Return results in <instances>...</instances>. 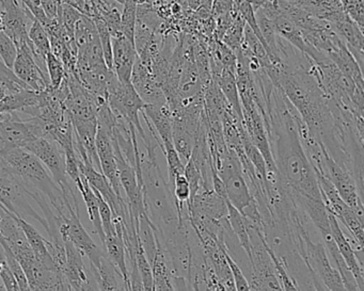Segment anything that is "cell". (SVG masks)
Wrapping results in <instances>:
<instances>
[{
  "label": "cell",
  "mask_w": 364,
  "mask_h": 291,
  "mask_svg": "<svg viewBox=\"0 0 364 291\" xmlns=\"http://www.w3.org/2000/svg\"><path fill=\"white\" fill-rule=\"evenodd\" d=\"M0 155L26 190L37 191L48 199L55 216H68L72 212L80 210L78 204L72 203L63 195L50 172L35 155L21 148L5 150Z\"/></svg>",
  "instance_id": "6da1fadb"
},
{
  "label": "cell",
  "mask_w": 364,
  "mask_h": 291,
  "mask_svg": "<svg viewBox=\"0 0 364 291\" xmlns=\"http://www.w3.org/2000/svg\"><path fill=\"white\" fill-rule=\"evenodd\" d=\"M29 199H31L27 194L26 189L0 155V204L18 218L27 216L37 220L46 229V219L36 212Z\"/></svg>",
  "instance_id": "7a4b0ae2"
},
{
  "label": "cell",
  "mask_w": 364,
  "mask_h": 291,
  "mask_svg": "<svg viewBox=\"0 0 364 291\" xmlns=\"http://www.w3.org/2000/svg\"><path fill=\"white\" fill-rule=\"evenodd\" d=\"M108 105L114 116H120L129 125L135 127L144 144L148 142L149 136L142 128L139 114L144 110V103L141 97L136 92L131 82L121 84L118 78H114L108 88Z\"/></svg>",
  "instance_id": "3957f363"
},
{
  "label": "cell",
  "mask_w": 364,
  "mask_h": 291,
  "mask_svg": "<svg viewBox=\"0 0 364 291\" xmlns=\"http://www.w3.org/2000/svg\"><path fill=\"white\" fill-rule=\"evenodd\" d=\"M25 150L35 155L41 161L42 165L50 172L53 180L63 190V195L67 197V199L72 203L78 204L75 191L72 188L65 171V153L61 150L60 146L48 138H39L28 144Z\"/></svg>",
  "instance_id": "277c9868"
},
{
  "label": "cell",
  "mask_w": 364,
  "mask_h": 291,
  "mask_svg": "<svg viewBox=\"0 0 364 291\" xmlns=\"http://www.w3.org/2000/svg\"><path fill=\"white\" fill-rule=\"evenodd\" d=\"M57 227L63 240L71 241L82 255L88 257L93 267L99 265L105 251H102L93 241L80 218V212H72L70 216L56 219Z\"/></svg>",
  "instance_id": "5b68a950"
},
{
  "label": "cell",
  "mask_w": 364,
  "mask_h": 291,
  "mask_svg": "<svg viewBox=\"0 0 364 291\" xmlns=\"http://www.w3.org/2000/svg\"><path fill=\"white\" fill-rule=\"evenodd\" d=\"M326 175L328 176L338 195L345 204L355 212L361 222H363V205L361 195L358 192L357 182L350 173L332 159L326 150L325 154Z\"/></svg>",
  "instance_id": "8992f818"
},
{
  "label": "cell",
  "mask_w": 364,
  "mask_h": 291,
  "mask_svg": "<svg viewBox=\"0 0 364 291\" xmlns=\"http://www.w3.org/2000/svg\"><path fill=\"white\" fill-rule=\"evenodd\" d=\"M12 70L18 79L37 92H43L50 87L48 73L39 67L29 45L18 48V55Z\"/></svg>",
  "instance_id": "52a82bcc"
},
{
  "label": "cell",
  "mask_w": 364,
  "mask_h": 291,
  "mask_svg": "<svg viewBox=\"0 0 364 291\" xmlns=\"http://www.w3.org/2000/svg\"><path fill=\"white\" fill-rule=\"evenodd\" d=\"M327 23L334 33L344 42L358 65L362 67L364 57L363 31L344 11L332 16Z\"/></svg>",
  "instance_id": "ba28073f"
},
{
  "label": "cell",
  "mask_w": 364,
  "mask_h": 291,
  "mask_svg": "<svg viewBox=\"0 0 364 291\" xmlns=\"http://www.w3.org/2000/svg\"><path fill=\"white\" fill-rule=\"evenodd\" d=\"M97 157H99L101 171L112 185V189L118 197H122V187L119 180L118 167L114 156L112 136L105 127L97 125V137H95Z\"/></svg>",
  "instance_id": "9c48e42d"
},
{
  "label": "cell",
  "mask_w": 364,
  "mask_h": 291,
  "mask_svg": "<svg viewBox=\"0 0 364 291\" xmlns=\"http://www.w3.org/2000/svg\"><path fill=\"white\" fill-rule=\"evenodd\" d=\"M131 84L144 103L159 107L167 105L163 89L155 79L152 72L146 65H142L139 59H137L134 65Z\"/></svg>",
  "instance_id": "30bf717a"
},
{
  "label": "cell",
  "mask_w": 364,
  "mask_h": 291,
  "mask_svg": "<svg viewBox=\"0 0 364 291\" xmlns=\"http://www.w3.org/2000/svg\"><path fill=\"white\" fill-rule=\"evenodd\" d=\"M112 67L114 73L121 84L131 82L134 65L138 59L135 44L121 35L112 38Z\"/></svg>",
  "instance_id": "8fae6325"
},
{
  "label": "cell",
  "mask_w": 364,
  "mask_h": 291,
  "mask_svg": "<svg viewBox=\"0 0 364 291\" xmlns=\"http://www.w3.org/2000/svg\"><path fill=\"white\" fill-rule=\"evenodd\" d=\"M328 219H329L330 233L336 242L338 253L348 269L350 270L353 278L357 280L358 286L363 291V265L358 260L357 256L353 253V248H351L350 243L347 240L344 231L336 216L328 212Z\"/></svg>",
  "instance_id": "7c38bea8"
},
{
  "label": "cell",
  "mask_w": 364,
  "mask_h": 291,
  "mask_svg": "<svg viewBox=\"0 0 364 291\" xmlns=\"http://www.w3.org/2000/svg\"><path fill=\"white\" fill-rule=\"evenodd\" d=\"M65 263L61 275L73 291L80 290V286L90 278L91 271L87 270L82 256L84 255L69 240H65Z\"/></svg>",
  "instance_id": "4fadbf2b"
},
{
  "label": "cell",
  "mask_w": 364,
  "mask_h": 291,
  "mask_svg": "<svg viewBox=\"0 0 364 291\" xmlns=\"http://www.w3.org/2000/svg\"><path fill=\"white\" fill-rule=\"evenodd\" d=\"M223 182L225 184V194H227L225 199L240 214H244L246 210L257 204L242 172L233 174L225 178Z\"/></svg>",
  "instance_id": "5bb4252c"
},
{
  "label": "cell",
  "mask_w": 364,
  "mask_h": 291,
  "mask_svg": "<svg viewBox=\"0 0 364 291\" xmlns=\"http://www.w3.org/2000/svg\"><path fill=\"white\" fill-rule=\"evenodd\" d=\"M16 220L22 229L27 242H28L33 252L35 253L36 258L38 259L40 265L46 268V270L61 274L58 265H56L52 255L48 252V240L44 239L43 236L33 225L27 223L25 219L18 218L16 216Z\"/></svg>",
  "instance_id": "9a60e30c"
},
{
  "label": "cell",
  "mask_w": 364,
  "mask_h": 291,
  "mask_svg": "<svg viewBox=\"0 0 364 291\" xmlns=\"http://www.w3.org/2000/svg\"><path fill=\"white\" fill-rule=\"evenodd\" d=\"M327 57L340 70L341 73L353 80L355 86L363 89V76H362L361 67L358 65L344 42H341L333 50L328 54Z\"/></svg>",
  "instance_id": "2e32d148"
},
{
  "label": "cell",
  "mask_w": 364,
  "mask_h": 291,
  "mask_svg": "<svg viewBox=\"0 0 364 291\" xmlns=\"http://www.w3.org/2000/svg\"><path fill=\"white\" fill-rule=\"evenodd\" d=\"M91 272L99 285L101 291H125L124 286L121 287L119 280H122V276L119 273L112 261L104 255L100 260L97 268L91 265Z\"/></svg>",
  "instance_id": "e0dca14e"
},
{
  "label": "cell",
  "mask_w": 364,
  "mask_h": 291,
  "mask_svg": "<svg viewBox=\"0 0 364 291\" xmlns=\"http://www.w3.org/2000/svg\"><path fill=\"white\" fill-rule=\"evenodd\" d=\"M270 21L278 37L297 48L302 54L306 55L309 50L308 45L304 42L301 31L291 21L283 16H274Z\"/></svg>",
  "instance_id": "ac0fdd59"
},
{
  "label": "cell",
  "mask_w": 364,
  "mask_h": 291,
  "mask_svg": "<svg viewBox=\"0 0 364 291\" xmlns=\"http://www.w3.org/2000/svg\"><path fill=\"white\" fill-rule=\"evenodd\" d=\"M75 185L78 190H80L82 199H84L85 204H86L89 218H90V221L92 222L93 227H95V231H97V235H99L102 243L104 244V241H105V233H104L101 218H100L99 202H97V197H95L92 188H91L90 185L88 184V182H87L86 178H85L82 174V176H80V180H77Z\"/></svg>",
  "instance_id": "d6986e66"
},
{
  "label": "cell",
  "mask_w": 364,
  "mask_h": 291,
  "mask_svg": "<svg viewBox=\"0 0 364 291\" xmlns=\"http://www.w3.org/2000/svg\"><path fill=\"white\" fill-rule=\"evenodd\" d=\"M225 95L229 105L233 111L237 114L238 118L242 121V105H240V94H238L237 84H236L235 73L230 70H223L220 76L213 79Z\"/></svg>",
  "instance_id": "ffe728a7"
},
{
  "label": "cell",
  "mask_w": 364,
  "mask_h": 291,
  "mask_svg": "<svg viewBox=\"0 0 364 291\" xmlns=\"http://www.w3.org/2000/svg\"><path fill=\"white\" fill-rule=\"evenodd\" d=\"M228 206V223L240 242L242 250L246 254H250V236H249V220L242 216L236 208H234L229 202L225 199Z\"/></svg>",
  "instance_id": "44dd1931"
},
{
  "label": "cell",
  "mask_w": 364,
  "mask_h": 291,
  "mask_svg": "<svg viewBox=\"0 0 364 291\" xmlns=\"http://www.w3.org/2000/svg\"><path fill=\"white\" fill-rule=\"evenodd\" d=\"M151 265H152L153 276H154L155 291H176L161 246L157 250Z\"/></svg>",
  "instance_id": "7402d4cb"
},
{
  "label": "cell",
  "mask_w": 364,
  "mask_h": 291,
  "mask_svg": "<svg viewBox=\"0 0 364 291\" xmlns=\"http://www.w3.org/2000/svg\"><path fill=\"white\" fill-rule=\"evenodd\" d=\"M0 87L5 91L6 95L18 94L26 89H31L26 84L18 79L14 70L9 69L0 59Z\"/></svg>",
  "instance_id": "603a6c76"
},
{
  "label": "cell",
  "mask_w": 364,
  "mask_h": 291,
  "mask_svg": "<svg viewBox=\"0 0 364 291\" xmlns=\"http://www.w3.org/2000/svg\"><path fill=\"white\" fill-rule=\"evenodd\" d=\"M123 9L121 12V31L129 41L135 44L136 21H137V6L132 3L131 0H124Z\"/></svg>",
  "instance_id": "cb8c5ba5"
},
{
  "label": "cell",
  "mask_w": 364,
  "mask_h": 291,
  "mask_svg": "<svg viewBox=\"0 0 364 291\" xmlns=\"http://www.w3.org/2000/svg\"><path fill=\"white\" fill-rule=\"evenodd\" d=\"M341 225L346 227L348 233L360 243L363 244V222L358 219L355 212L349 206H346L342 214L336 218Z\"/></svg>",
  "instance_id": "d4e9b609"
},
{
  "label": "cell",
  "mask_w": 364,
  "mask_h": 291,
  "mask_svg": "<svg viewBox=\"0 0 364 291\" xmlns=\"http://www.w3.org/2000/svg\"><path fill=\"white\" fill-rule=\"evenodd\" d=\"M46 65L48 78H50V87L53 89H58L65 82V76H67L65 65L61 62L60 59L57 58L52 52L46 55Z\"/></svg>",
  "instance_id": "484cf974"
},
{
  "label": "cell",
  "mask_w": 364,
  "mask_h": 291,
  "mask_svg": "<svg viewBox=\"0 0 364 291\" xmlns=\"http://www.w3.org/2000/svg\"><path fill=\"white\" fill-rule=\"evenodd\" d=\"M163 152L165 153L167 159L168 172H169L170 184L172 185L176 176L184 174L185 165L182 159L178 156L173 142H166L163 143Z\"/></svg>",
  "instance_id": "4316f807"
},
{
  "label": "cell",
  "mask_w": 364,
  "mask_h": 291,
  "mask_svg": "<svg viewBox=\"0 0 364 291\" xmlns=\"http://www.w3.org/2000/svg\"><path fill=\"white\" fill-rule=\"evenodd\" d=\"M92 190L95 197H97V202H99L100 218H101L102 226H103L105 236L116 234V226H114V214H112V208L97 190H95V189H92Z\"/></svg>",
  "instance_id": "83f0119b"
},
{
  "label": "cell",
  "mask_w": 364,
  "mask_h": 291,
  "mask_svg": "<svg viewBox=\"0 0 364 291\" xmlns=\"http://www.w3.org/2000/svg\"><path fill=\"white\" fill-rule=\"evenodd\" d=\"M16 55H18V48L16 44L3 29H0V59L9 69L12 70Z\"/></svg>",
  "instance_id": "f1b7e54d"
},
{
  "label": "cell",
  "mask_w": 364,
  "mask_h": 291,
  "mask_svg": "<svg viewBox=\"0 0 364 291\" xmlns=\"http://www.w3.org/2000/svg\"><path fill=\"white\" fill-rule=\"evenodd\" d=\"M343 10L351 21L355 23L363 31L364 26V4L363 0H340Z\"/></svg>",
  "instance_id": "f546056e"
},
{
  "label": "cell",
  "mask_w": 364,
  "mask_h": 291,
  "mask_svg": "<svg viewBox=\"0 0 364 291\" xmlns=\"http://www.w3.org/2000/svg\"><path fill=\"white\" fill-rule=\"evenodd\" d=\"M225 258L229 263L230 269H231L232 275H233L234 284H235L236 291H251L250 282H248L242 273V269L237 265L235 260L232 258L229 252H225Z\"/></svg>",
  "instance_id": "4dcf8cb0"
},
{
  "label": "cell",
  "mask_w": 364,
  "mask_h": 291,
  "mask_svg": "<svg viewBox=\"0 0 364 291\" xmlns=\"http://www.w3.org/2000/svg\"><path fill=\"white\" fill-rule=\"evenodd\" d=\"M40 5L48 20L58 18L59 11L63 7V4L58 3L56 0H40Z\"/></svg>",
  "instance_id": "1f68e13d"
},
{
  "label": "cell",
  "mask_w": 364,
  "mask_h": 291,
  "mask_svg": "<svg viewBox=\"0 0 364 291\" xmlns=\"http://www.w3.org/2000/svg\"><path fill=\"white\" fill-rule=\"evenodd\" d=\"M78 291H101L100 290L99 285H97L95 276H93L92 272H91L90 278L80 286V290Z\"/></svg>",
  "instance_id": "d6a6232c"
},
{
  "label": "cell",
  "mask_w": 364,
  "mask_h": 291,
  "mask_svg": "<svg viewBox=\"0 0 364 291\" xmlns=\"http://www.w3.org/2000/svg\"><path fill=\"white\" fill-rule=\"evenodd\" d=\"M310 275L311 278H312L313 286H314L315 291H329L323 286V282H321V280H319L313 272H310Z\"/></svg>",
  "instance_id": "836d02e7"
},
{
  "label": "cell",
  "mask_w": 364,
  "mask_h": 291,
  "mask_svg": "<svg viewBox=\"0 0 364 291\" xmlns=\"http://www.w3.org/2000/svg\"><path fill=\"white\" fill-rule=\"evenodd\" d=\"M58 291H73V289H72V287L70 286L69 284H68L67 280H65V278H63V280H61L60 286H59Z\"/></svg>",
  "instance_id": "e575fe53"
},
{
  "label": "cell",
  "mask_w": 364,
  "mask_h": 291,
  "mask_svg": "<svg viewBox=\"0 0 364 291\" xmlns=\"http://www.w3.org/2000/svg\"><path fill=\"white\" fill-rule=\"evenodd\" d=\"M21 3L26 8L31 7V5L41 6L40 0H21Z\"/></svg>",
  "instance_id": "d590c367"
},
{
  "label": "cell",
  "mask_w": 364,
  "mask_h": 291,
  "mask_svg": "<svg viewBox=\"0 0 364 291\" xmlns=\"http://www.w3.org/2000/svg\"><path fill=\"white\" fill-rule=\"evenodd\" d=\"M11 114H6L5 110H4L3 105L0 103V122H3L4 120L8 118Z\"/></svg>",
  "instance_id": "8d00e7d4"
},
{
  "label": "cell",
  "mask_w": 364,
  "mask_h": 291,
  "mask_svg": "<svg viewBox=\"0 0 364 291\" xmlns=\"http://www.w3.org/2000/svg\"><path fill=\"white\" fill-rule=\"evenodd\" d=\"M132 3L135 4L137 7H139V6H144L146 5V4H148V0H131Z\"/></svg>",
  "instance_id": "74e56055"
},
{
  "label": "cell",
  "mask_w": 364,
  "mask_h": 291,
  "mask_svg": "<svg viewBox=\"0 0 364 291\" xmlns=\"http://www.w3.org/2000/svg\"><path fill=\"white\" fill-rule=\"evenodd\" d=\"M0 257L5 258V250H4L3 239H1V237H0Z\"/></svg>",
  "instance_id": "f35d334b"
},
{
  "label": "cell",
  "mask_w": 364,
  "mask_h": 291,
  "mask_svg": "<svg viewBox=\"0 0 364 291\" xmlns=\"http://www.w3.org/2000/svg\"><path fill=\"white\" fill-rule=\"evenodd\" d=\"M6 97L5 91H4V89L0 87V101L4 99V97Z\"/></svg>",
  "instance_id": "ab89813d"
},
{
  "label": "cell",
  "mask_w": 364,
  "mask_h": 291,
  "mask_svg": "<svg viewBox=\"0 0 364 291\" xmlns=\"http://www.w3.org/2000/svg\"><path fill=\"white\" fill-rule=\"evenodd\" d=\"M56 1H58V3L63 4V0H56Z\"/></svg>",
  "instance_id": "60d3db41"
}]
</instances>
